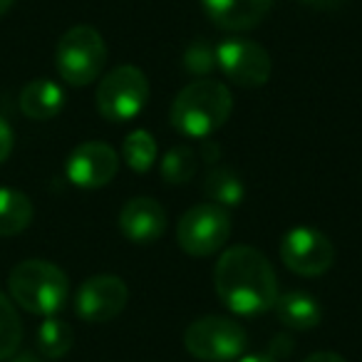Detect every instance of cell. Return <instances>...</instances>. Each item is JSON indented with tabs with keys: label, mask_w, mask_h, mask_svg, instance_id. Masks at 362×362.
Instances as JSON below:
<instances>
[{
	"label": "cell",
	"mask_w": 362,
	"mask_h": 362,
	"mask_svg": "<svg viewBox=\"0 0 362 362\" xmlns=\"http://www.w3.org/2000/svg\"><path fill=\"white\" fill-rule=\"evenodd\" d=\"M216 296L236 315H261L278 300V278L271 261L253 246H231L214 271Z\"/></svg>",
	"instance_id": "6da1fadb"
},
{
	"label": "cell",
	"mask_w": 362,
	"mask_h": 362,
	"mask_svg": "<svg viewBox=\"0 0 362 362\" xmlns=\"http://www.w3.org/2000/svg\"><path fill=\"white\" fill-rule=\"evenodd\" d=\"M233 110L231 92L216 80H199L174 97L169 122L179 134L206 139L228 122Z\"/></svg>",
	"instance_id": "7a4b0ae2"
},
{
	"label": "cell",
	"mask_w": 362,
	"mask_h": 362,
	"mask_svg": "<svg viewBox=\"0 0 362 362\" xmlns=\"http://www.w3.org/2000/svg\"><path fill=\"white\" fill-rule=\"evenodd\" d=\"M11 298L33 315H55L62 310L70 296V281L65 271L50 261L30 258L18 263L8 278Z\"/></svg>",
	"instance_id": "3957f363"
},
{
	"label": "cell",
	"mask_w": 362,
	"mask_h": 362,
	"mask_svg": "<svg viewBox=\"0 0 362 362\" xmlns=\"http://www.w3.org/2000/svg\"><path fill=\"white\" fill-rule=\"evenodd\" d=\"M107 62V45L92 25H75L60 37L55 50L57 75L72 87H85L102 75Z\"/></svg>",
	"instance_id": "277c9868"
},
{
	"label": "cell",
	"mask_w": 362,
	"mask_h": 362,
	"mask_svg": "<svg viewBox=\"0 0 362 362\" xmlns=\"http://www.w3.org/2000/svg\"><path fill=\"white\" fill-rule=\"evenodd\" d=\"M248 345V335L241 322L223 315L197 317L184 332V347L202 362L241 360Z\"/></svg>",
	"instance_id": "5b68a950"
},
{
	"label": "cell",
	"mask_w": 362,
	"mask_h": 362,
	"mask_svg": "<svg viewBox=\"0 0 362 362\" xmlns=\"http://www.w3.org/2000/svg\"><path fill=\"white\" fill-rule=\"evenodd\" d=\"M97 112L107 122H129L144 110L149 100V82L146 75L134 65H119L102 77L97 87Z\"/></svg>",
	"instance_id": "8992f818"
},
{
	"label": "cell",
	"mask_w": 362,
	"mask_h": 362,
	"mask_svg": "<svg viewBox=\"0 0 362 362\" xmlns=\"http://www.w3.org/2000/svg\"><path fill=\"white\" fill-rule=\"evenodd\" d=\"M228 236H231L228 211L211 202L189 209L176 226V241H179L181 251L194 258L214 256L226 246Z\"/></svg>",
	"instance_id": "52a82bcc"
},
{
	"label": "cell",
	"mask_w": 362,
	"mask_h": 362,
	"mask_svg": "<svg viewBox=\"0 0 362 362\" xmlns=\"http://www.w3.org/2000/svg\"><path fill=\"white\" fill-rule=\"evenodd\" d=\"M281 261L286 263L288 271L298 276L315 278L330 271L335 263V248L330 238L320 233L317 228L298 226L283 236L281 241Z\"/></svg>",
	"instance_id": "ba28073f"
},
{
	"label": "cell",
	"mask_w": 362,
	"mask_h": 362,
	"mask_svg": "<svg viewBox=\"0 0 362 362\" xmlns=\"http://www.w3.org/2000/svg\"><path fill=\"white\" fill-rule=\"evenodd\" d=\"M221 72L238 87H263L271 80V55L246 37H228L216 47Z\"/></svg>",
	"instance_id": "9c48e42d"
},
{
	"label": "cell",
	"mask_w": 362,
	"mask_h": 362,
	"mask_svg": "<svg viewBox=\"0 0 362 362\" xmlns=\"http://www.w3.org/2000/svg\"><path fill=\"white\" fill-rule=\"evenodd\" d=\"M129 288L119 276L100 273L87 278L75 298V313L85 322H110L124 310Z\"/></svg>",
	"instance_id": "30bf717a"
},
{
	"label": "cell",
	"mask_w": 362,
	"mask_h": 362,
	"mask_svg": "<svg viewBox=\"0 0 362 362\" xmlns=\"http://www.w3.org/2000/svg\"><path fill=\"white\" fill-rule=\"evenodd\" d=\"M119 171V156L105 141H85L67 156L65 174L80 189L107 187Z\"/></svg>",
	"instance_id": "8fae6325"
},
{
	"label": "cell",
	"mask_w": 362,
	"mask_h": 362,
	"mask_svg": "<svg viewBox=\"0 0 362 362\" xmlns=\"http://www.w3.org/2000/svg\"><path fill=\"white\" fill-rule=\"evenodd\" d=\"M119 228L132 243H154L166 228V211L156 199L136 197L122 206Z\"/></svg>",
	"instance_id": "7c38bea8"
},
{
	"label": "cell",
	"mask_w": 362,
	"mask_h": 362,
	"mask_svg": "<svg viewBox=\"0 0 362 362\" xmlns=\"http://www.w3.org/2000/svg\"><path fill=\"white\" fill-rule=\"evenodd\" d=\"M276 0H202L209 21L221 30L246 33L261 25Z\"/></svg>",
	"instance_id": "4fadbf2b"
},
{
	"label": "cell",
	"mask_w": 362,
	"mask_h": 362,
	"mask_svg": "<svg viewBox=\"0 0 362 362\" xmlns=\"http://www.w3.org/2000/svg\"><path fill=\"white\" fill-rule=\"evenodd\" d=\"M65 105V92L57 82L40 77V80L28 82L21 90V110L28 119L47 122L57 117Z\"/></svg>",
	"instance_id": "5bb4252c"
},
{
	"label": "cell",
	"mask_w": 362,
	"mask_h": 362,
	"mask_svg": "<svg viewBox=\"0 0 362 362\" xmlns=\"http://www.w3.org/2000/svg\"><path fill=\"white\" fill-rule=\"evenodd\" d=\"M273 310H276L278 320L286 327H291V330H313L322 320L320 303L310 293L303 291H288L283 296H278Z\"/></svg>",
	"instance_id": "9a60e30c"
},
{
	"label": "cell",
	"mask_w": 362,
	"mask_h": 362,
	"mask_svg": "<svg viewBox=\"0 0 362 362\" xmlns=\"http://www.w3.org/2000/svg\"><path fill=\"white\" fill-rule=\"evenodd\" d=\"M204 194L211 199V204L223 209L238 206L246 197V187H243L241 176L236 174L228 166H214L206 174V181H204Z\"/></svg>",
	"instance_id": "2e32d148"
},
{
	"label": "cell",
	"mask_w": 362,
	"mask_h": 362,
	"mask_svg": "<svg viewBox=\"0 0 362 362\" xmlns=\"http://www.w3.org/2000/svg\"><path fill=\"white\" fill-rule=\"evenodd\" d=\"M33 221V202L16 189H0V236H18Z\"/></svg>",
	"instance_id": "e0dca14e"
},
{
	"label": "cell",
	"mask_w": 362,
	"mask_h": 362,
	"mask_svg": "<svg viewBox=\"0 0 362 362\" xmlns=\"http://www.w3.org/2000/svg\"><path fill=\"white\" fill-rule=\"evenodd\" d=\"M72 347V327L55 315H47L37 327V350L47 360H60Z\"/></svg>",
	"instance_id": "ac0fdd59"
},
{
	"label": "cell",
	"mask_w": 362,
	"mask_h": 362,
	"mask_svg": "<svg viewBox=\"0 0 362 362\" xmlns=\"http://www.w3.org/2000/svg\"><path fill=\"white\" fill-rule=\"evenodd\" d=\"M122 154H124L129 169H134L136 174H144V171H149L154 166L159 146H156V139L146 129H134L132 134H127Z\"/></svg>",
	"instance_id": "d6986e66"
},
{
	"label": "cell",
	"mask_w": 362,
	"mask_h": 362,
	"mask_svg": "<svg viewBox=\"0 0 362 362\" xmlns=\"http://www.w3.org/2000/svg\"><path fill=\"white\" fill-rule=\"evenodd\" d=\"M199 166V156L192 146H174V149L166 151V156L161 159V179L166 184H187L194 179Z\"/></svg>",
	"instance_id": "ffe728a7"
},
{
	"label": "cell",
	"mask_w": 362,
	"mask_h": 362,
	"mask_svg": "<svg viewBox=\"0 0 362 362\" xmlns=\"http://www.w3.org/2000/svg\"><path fill=\"white\" fill-rule=\"evenodd\" d=\"M23 340V322L18 317V310L13 300H8L0 293V362L11 360L18 352Z\"/></svg>",
	"instance_id": "44dd1931"
},
{
	"label": "cell",
	"mask_w": 362,
	"mask_h": 362,
	"mask_svg": "<svg viewBox=\"0 0 362 362\" xmlns=\"http://www.w3.org/2000/svg\"><path fill=\"white\" fill-rule=\"evenodd\" d=\"M184 67L197 77L211 75V72L218 67L216 47H211L209 40H194L192 45L184 50Z\"/></svg>",
	"instance_id": "7402d4cb"
},
{
	"label": "cell",
	"mask_w": 362,
	"mask_h": 362,
	"mask_svg": "<svg viewBox=\"0 0 362 362\" xmlns=\"http://www.w3.org/2000/svg\"><path fill=\"white\" fill-rule=\"evenodd\" d=\"M13 129H11V124H8L3 117H0V164L3 161H8V156H11V151H13Z\"/></svg>",
	"instance_id": "603a6c76"
},
{
	"label": "cell",
	"mask_w": 362,
	"mask_h": 362,
	"mask_svg": "<svg viewBox=\"0 0 362 362\" xmlns=\"http://www.w3.org/2000/svg\"><path fill=\"white\" fill-rule=\"evenodd\" d=\"M300 3L308 8H315V11H337V8H342L350 0H300Z\"/></svg>",
	"instance_id": "cb8c5ba5"
},
{
	"label": "cell",
	"mask_w": 362,
	"mask_h": 362,
	"mask_svg": "<svg viewBox=\"0 0 362 362\" xmlns=\"http://www.w3.org/2000/svg\"><path fill=\"white\" fill-rule=\"evenodd\" d=\"M303 362H345V357L337 355V352H330V350H320V352L308 355Z\"/></svg>",
	"instance_id": "d4e9b609"
},
{
	"label": "cell",
	"mask_w": 362,
	"mask_h": 362,
	"mask_svg": "<svg viewBox=\"0 0 362 362\" xmlns=\"http://www.w3.org/2000/svg\"><path fill=\"white\" fill-rule=\"evenodd\" d=\"M202 156L209 161V164H214V161L218 159V146L214 144V141H206V144L202 146Z\"/></svg>",
	"instance_id": "484cf974"
},
{
	"label": "cell",
	"mask_w": 362,
	"mask_h": 362,
	"mask_svg": "<svg viewBox=\"0 0 362 362\" xmlns=\"http://www.w3.org/2000/svg\"><path fill=\"white\" fill-rule=\"evenodd\" d=\"M238 362H278L276 357H271V355H246V357H241Z\"/></svg>",
	"instance_id": "4316f807"
},
{
	"label": "cell",
	"mask_w": 362,
	"mask_h": 362,
	"mask_svg": "<svg viewBox=\"0 0 362 362\" xmlns=\"http://www.w3.org/2000/svg\"><path fill=\"white\" fill-rule=\"evenodd\" d=\"M13 357H16V355H13ZM13 362H40V360H37L35 355H30V352H25V355H18Z\"/></svg>",
	"instance_id": "83f0119b"
},
{
	"label": "cell",
	"mask_w": 362,
	"mask_h": 362,
	"mask_svg": "<svg viewBox=\"0 0 362 362\" xmlns=\"http://www.w3.org/2000/svg\"><path fill=\"white\" fill-rule=\"evenodd\" d=\"M13 3H16V0H0V18H3L8 11H11V8H13Z\"/></svg>",
	"instance_id": "f1b7e54d"
}]
</instances>
